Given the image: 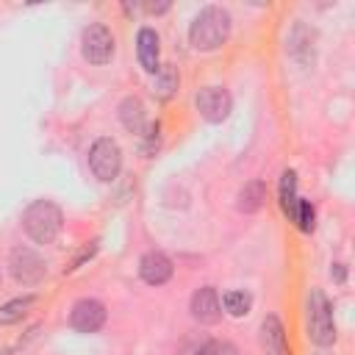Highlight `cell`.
I'll list each match as a JSON object with an SVG mask.
<instances>
[{
    "label": "cell",
    "mask_w": 355,
    "mask_h": 355,
    "mask_svg": "<svg viewBox=\"0 0 355 355\" xmlns=\"http://www.w3.org/2000/svg\"><path fill=\"white\" fill-rule=\"evenodd\" d=\"M263 202H266V186H263V180H250L239 191V202L236 205L244 214H255V211L263 208Z\"/></svg>",
    "instance_id": "5bb4252c"
},
{
    "label": "cell",
    "mask_w": 355,
    "mask_h": 355,
    "mask_svg": "<svg viewBox=\"0 0 355 355\" xmlns=\"http://www.w3.org/2000/svg\"><path fill=\"white\" fill-rule=\"evenodd\" d=\"M191 316L200 322V324H216L222 319V302H219V294L214 286H202L194 291L191 297Z\"/></svg>",
    "instance_id": "9c48e42d"
},
{
    "label": "cell",
    "mask_w": 355,
    "mask_h": 355,
    "mask_svg": "<svg viewBox=\"0 0 355 355\" xmlns=\"http://www.w3.org/2000/svg\"><path fill=\"white\" fill-rule=\"evenodd\" d=\"M219 302H222V308L230 316H247L250 313V305H252V297L244 294V291H225V297Z\"/></svg>",
    "instance_id": "ac0fdd59"
},
{
    "label": "cell",
    "mask_w": 355,
    "mask_h": 355,
    "mask_svg": "<svg viewBox=\"0 0 355 355\" xmlns=\"http://www.w3.org/2000/svg\"><path fill=\"white\" fill-rule=\"evenodd\" d=\"M261 341L266 347V355H288L286 330H283V322L275 313L263 319V324H261Z\"/></svg>",
    "instance_id": "7c38bea8"
},
{
    "label": "cell",
    "mask_w": 355,
    "mask_h": 355,
    "mask_svg": "<svg viewBox=\"0 0 355 355\" xmlns=\"http://www.w3.org/2000/svg\"><path fill=\"white\" fill-rule=\"evenodd\" d=\"M305 330L308 338L316 347H330L336 341V322H333V305L330 300L319 291L311 288L308 294V305H305Z\"/></svg>",
    "instance_id": "3957f363"
},
{
    "label": "cell",
    "mask_w": 355,
    "mask_h": 355,
    "mask_svg": "<svg viewBox=\"0 0 355 355\" xmlns=\"http://www.w3.org/2000/svg\"><path fill=\"white\" fill-rule=\"evenodd\" d=\"M178 83H180L178 69H175L172 64H161L158 72H155V78H153V94H155L158 100H169V97L178 92Z\"/></svg>",
    "instance_id": "9a60e30c"
},
{
    "label": "cell",
    "mask_w": 355,
    "mask_h": 355,
    "mask_svg": "<svg viewBox=\"0 0 355 355\" xmlns=\"http://www.w3.org/2000/svg\"><path fill=\"white\" fill-rule=\"evenodd\" d=\"M61 222H64V216H61L58 205L50 202V200H36V202H31V205L25 208V214H22V227H25V233H28L36 244H50V241H55V236L61 233Z\"/></svg>",
    "instance_id": "7a4b0ae2"
},
{
    "label": "cell",
    "mask_w": 355,
    "mask_h": 355,
    "mask_svg": "<svg viewBox=\"0 0 355 355\" xmlns=\"http://www.w3.org/2000/svg\"><path fill=\"white\" fill-rule=\"evenodd\" d=\"M297 202H300V197H297V172L294 169H286L280 175V208L294 219Z\"/></svg>",
    "instance_id": "e0dca14e"
},
{
    "label": "cell",
    "mask_w": 355,
    "mask_h": 355,
    "mask_svg": "<svg viewBox=\"0 0 355 355\" xmlns=\"http://www.w3.org/2000/svg\"><path fill=\"white\" fill-rule=\"evenodd\" d=\"M119 122L130 133H144L147 130V111L139 97H125L119 103Z\"/></svg>",
    "instance_id": "4fadbf2b"
},
{
    "label": "cell",
    "mask_w": 355,
    "mask_h": 355,
    "mask_svg": "<svg viewBox=\"0 0 355 355\" xmlns=\"http://www.w3.org/2000/svg\"><path fill=\"white\" fill-rule=\"evenodd\" d=\"M69 324L78 330V333H97L103 324H105V305L100 300H78L69 311Z\"/></svg>",
    "instance_id": "52a82bcc"
},
{
    "label": "cell",
    "mask_w": 355,
    "mask_h": 355,
    "mask_svg": "<svg viewBox=\"0 0 355 355\" xmlns=\"http://www.w3.org/2000/svg\"><path fill=\"white\" fill-rule=\"evenodd\" d=\"M197 111L202 114V119L208 122H222L230 114V94L222 86H202L194 97Z\"/></svg>",
    "instance_id": "ba28073f"
},
{
    "label": "cell",
    "mask_w": 355,
    "mask_h": 355,
    "mask_svg": "<svg viewBox=\"0 0 355 355\" xmlns=\"http://www.w3.org/2000/svg\"><path fill=\"white\" fill-rule=\"evenodd\" d=\"M230 36V14L222 6H205L189 25V42L197 50H216Z\"/></svg>",
    "instance_id": "6da1fadb"
},
{
    "label": "cell",
    "mask_w": 355,
    "mask_h": 355,
    "mask_svg": "<svg viewBox=\"0 0 355 355\" xmlns=\"http://www.w3.org/2000/svg\"><path fill=\"white\" fill-rule=\"evenodd\" d=\"M330 275H333V277H336V280H338V283H341V280H344V263H336V266H333V272H330Z\"/></svg>",
    "instance_id": "44dd1931"
},
{
    "label": "cell",
    "mask_w": 355,
    "mask_h": 355,
    "mask_svg": "<svg viewBox=\"0 0 355 355\" xmlns=\"http://www.w3.org/2000/svg\"><path fill=\"white\" fill-rule=\"evenodd\" d=\"M89 166H92L97 180L111 183L119 175V169H122V150H119V144L114 139H108V136H100L92 144V150H89Z\"/></svg>",
    "instance_id": "277c9868"
},
{
    "label": "cell",
    "mask_w": 355,
    "mask_h": 355,
    "mask_svg": "<svg viewBox=\"0 0 355 355\" xmlns=\"http://www.w3.org/2000/svg\"><path fill=\"white\" fill-rule=\"evenodd\" d=\"M80 50L89 64H108L114 55V33L103 22H92L80 36Z\"/></svg>",
    "instance_id": "8992f818"
},
{
    "label": "cell",
    "mask_w": 355,
    "mask_h": 355,
    "mask_svg": "<svg viewBox=\"0 0 355 355\" xmlns=\"http://www.w3.org/2000/svg\"><path fill=\"white\" fill-rule=\"evenodd\" d=\"M172 269H175L172 261L164 252H155V250L147 252V255H141V261H139V275L150 286H164L172 277Z\"/></svg>",
    "instance_id": "30bf717a"
},
{
    "label": "cell",
    "mask_w": 355,
    "mask_h": 355,
    "mask_svg": "<svg viewBox=\"0 0 355 355\" xmlns=\"http://www.w3.org/2000/svg\"><path fill=\"white\" fill-rule=\"evenodd\" d=\"M316 219V211H313V205H311V200H302L300 197V202H297V211H294V219L291 222H297V227L302 230V233H311L313 230V222Z\"/></svg>",
    "instance_id": "d6986e66"
},
{
    "label": "cell",
    "mask_w": 355,
    "mask_h": 355,
    "mask_svg": "<svg viewBox=\"0 0 355 355\" xmlns=\"http://www.w3.org/2000/svg\"><path fill=\"white\" fill-rule=\"evenodd\" d=\"M136 55H139V64L144 67V72L155 75L158 72V33L153 28H141L136 33Z\"/></svg>",
    "instance_id": "8fae6325"
},
{
    "label": "cell",
    "mask_w": 355,
    "mask_h": 355,
    "mask_svg": "<svg viewBox=\"0 0 355 355\" xmlns=\"http://www.w3.org/2000/svg\"><path fill=\"white\" fill-rule=\"evenodd\" d=\"M169 8V3H158V6H147V11H153V14H161V11H166Z\"/></svg>",
    "instance_id": "7402d4cb"
},
{
    "label": "cell",
    "mask_w": 355,
    "mask_h": 355,
    "mask_svg": "<svg viewBox=\"0 0 355 355\" xmlns=\"http://www.w3.org/2000/svg\"><path fill=\"white\" fill-rule=\"evenodd\" d=\"M33 305H36V297H33V294L8 300L6 305H0V324H14V322H19Z\"/></svg>",
    "instance_id": "2e32d148"
},
{
    "label": "cell",
    "mask_w": 355,
    "mask_h": 355,
    "mask_svg": "<svg viewBox=\"0 0 355 355\" xmlns=\"http://www.w3.org/2000/svg\"><path fill=\"white\" fill-rule=\"evenodd\" d=\"M197 355H239V352H236V347L230 341H205L197 349Z\"/></svg>",
    "instance_id": "ffe728a7"
},
{
    "label": "cell",
    "mask_w": 355,
    "mask_h": 355,
    "mask_svg": "<svg viewBox=\"0 0 355 355\" xmlns=\"http://www.w3.org/2000/svg\"><path fill=\"white\" fill-rule=\"evenodd\" d=\"M8 269H11V277L19 286H39L44 280V275H47L44 261L31 247H14L11 258H8Z\"/></svg>",
    "instance_id": "5b68a950"
}]
</instances>
